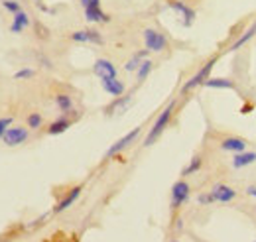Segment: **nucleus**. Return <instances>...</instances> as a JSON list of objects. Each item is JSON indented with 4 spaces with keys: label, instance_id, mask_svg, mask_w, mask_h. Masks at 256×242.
Listing matches in <instances>:
<instances>
[{
    "label": "nucleus",
    "instance_id": "nucleus-12",
    "mask_svg": "<svg viewBox=\"0 0 256 242\" xmlns=\"http://www.w3.org/2000/svg\"><path fill=\"white\" fill-rule=\"evenodd\" d=\"M81 191H83V187H81V185L73 187V189H71V191H69V193L65 195L64 199H62V201H60V203H58V205L54 207V212H64L65 209H69V207H71V205H73V203H75V201L79 199Z\"/></svg>",
    "mask_w": 256,
    "mask_h": 242
},
{
    "label": "nucleus",
    "instance_id": "nucleus-10",
    "mask_svg": "<svg viewBox=\"0 0 256 242\" xmlns=\"http://www.w3.org/2000/svg\"><path fill=\"white\" fill-rule=\"evenodd\" d=\"M93 71L100 79H114L116 77V67L112 65V61L108 60H96L95 65H93Z\"/></svg>",
    "mask_w": 256,
    "mask_h": 242
},
{
    "label": "nucleus",
    "instance_id": "nucleus-3",
    "mask_svg": "<svg viewBox=\"0 0 256 242\" xmlns=\"http://www.w3.org/2000/svg\"><path fill=\"white\" fill-rule=\"evenodd\" d=\"M190 195H192L190 183L184 182V180H182V182L174 183V187H172V193H170V205H172V209L176 211V209L184 207V205L188 203Z\"/></svg>",
    "mask_w": 256,
    "mask_h": 242
},
{
    "label": "nucleus",
    "instance_id": "nucleus-28",
    "mask_svg": "<svg viewBox=\"0 0 256 242\" xmlns=\"http://www.w3.org/2000/svg\"><path fill=\"white\" fill-rule=\"evenodd\" d=\"M12 126V116H6V118H0V140L4 138L6 130Z\"/></svg>",
    "mask_w": 256,
    "mask_h": 242
},
{
    "label": "nucleus",
    "instance_id": "nucleus-33",
    "mask_svg": "<svg viewBox=\"0 0 256 242\" xmlns=\"http://www.w3.org/2000/svg\"><path fill=\"white\" fill-rule=\"evenodd\" d=\"M254 242H256V240H254Z\"/></svg>",
    "mask_w": 256,
    "mask_h": 242
},
{
    "label": "nucleus",
    "instance_id": "nucleus-20",
    "mask_svg": "<svg viewBox=\"0 0 256 242\" xmlns=\"http://www.w3.org/2000/svg\"><path fill=\"white\" fill-rule=\"evenodd\" d=\"M148 52L150 50H142V52H138V54H134V58L132 60L126 61V65H124V69H126L128 73H132V71H136L138 67H140V63L148 58Z\"/></svg>",
    "mask_w": 256,
    "mask_h": 242
},
{
    "label": "nucleus",
    "instance_id": "nucleus-13",
    "mask_svg": "<svg viewBox=\"0 0 256 242\" xmlns=\"http://www.w3.org/2000/svg\"><path fill=\"white\" fill-rule=\"evenodd\" d=\"M100 85H102L104 92H108V94H112V96H122L124 91H126L124 83L118 81L116 77H114V79H100Z\"/></svg>",
    "mask_w": 256,
    "mask_h": 242
},
{
    "label": "nucleus",
    "instance_id": "nucleus-32",
    "mask_svg": "<svg viewBox=\"0 0 256 242\" xmlns=\"http://www.w3.org/2000/svg\"><path fill=\"white\" fill-rule=\"evenodd\" d=\"M172 242H180V240H172Z\"/></svg>",
    "mask_w": 256,
    "mask_h": 242
},
{
    "label": "nucleus",
    "instance_id": "nucleus-29",
    "mask_svg": "<svg viewBox=\"0 0 256 242\" xmlns=\"http://www.w3.org/2000/svg\"><path fill=\"white\" fill-rule=\"evenodd\" d=\"M197 203H199V205H209V203H213L211 193H201V195L197 197Z\"/></svg>",
    "mask_w": 256,
    "mask_h": 242
},
{
    "label": "nucleus",
    "instance_id": "nucleus-14",
    "mask_svg": "<svg viewBox=\"0 0 256 242\" xmlns=\"http://www.w3.org/2000/svg\"><path fill=\"white\" fill-rule=\"evenodd\" d=\"M246 140L242 138H236V136H230V138H224L221 142V148L224 152H230V154H238V152H244L246 150Z\"/></svg>",
    "mask_w": 256,
    "mask_h": 242
},
{
    "label": "nucleus",
    "instance_id": "nucleus-2",
    "mask_svg": "<svg viewBox=\"0 0 256 242\" xmlns=\"http://www.w3.org/2000/svg\"><path fill=\"white\" fill-rule=\"evenodd\" d=\"M215 61L217 60H209L195 75H193L192 79H188L184 85H182V94H188V92H192L193 89H197V87H201L207 79H209V73H211V69H213V65H215Z\"/></svg>",
    "mask_w": 256,
    "mask_h": 242
},
{
    "label": "nucleus",
    "instance_id": "nucleus-23",
    "mask_svg": "<svg viewBox=\"0 0 256 242\" xmlns=\"http://www.w3.org/2000/svg\"><path fill=\"white\" fill-rule=\"evenodd\" d=\"M201 166H203V160H201V156H195L190 160V164H188V168L182 172V176L184 178H188V176H193L195 172H199L201 170Z\"/></svg>",
    "mask_w": 256,
    "mask_h": 242
},
{
    "label": "nucleus",
    "instance_id": "nucleus-4",
    "mask_svg": "<svg viewBox=\"0 0 256 242\" xmlns=\"http://www.w3.org/2000/svg\"><path fill=\"white\" fill-rule=\"evenodd\" d=\"M140 132H142V128H140V126H136L134 130H130L128 134H124L120 140H116V142L106 150V158H112V156H116V154H120V152H124L126 148H130V144H134V142H136V138L140 136Z\"/></svg>",
    "mask_w": 256,
    "mask_h": 242
},
{
    "label": "nucleus",
    "instance_id": "nucleus-25",
    "mask_svg": "<svg viewBox=\"0 0 256 242\" xmlns=\"http://www.w3.org/2000/svg\"><path fill=\"white\" fill-rule=\"evenodd\" d=\"M42 124H44V118H42V114L40 112H32L30 116H28V128H42Z\"/></svg>",
    "mask_w": 256,
    "mask_h": 242
},
{
    "label": "nucleus",
    "instance_id": "nucleus-16",
    "mask_svg": "<svg viewBox=\"0 0 256 242\" xmlns=\"http://www.w3.org/2000/svg\"><path fill=\"white\" fill-rule=\"evenodd\" d=\"M203 87H209V89H234V81L224 79V77H215V79H207L203 83Z\"/></svg>",
    "mask_w": 256,
    "mask_h": 242
},
{
    "label": "nucleus",
    "instance_id": "nucleus-26",
    "mask_svg": "<svg viewBox=\"0 0 256 242\" xmlns=\"http://www.w3.org/2000/svg\"><path fill=\"white\" fill-rule=\"evenodd\" d=\"M2 6H4V10L12 12V14H18V12L22 10L20 2H16V0H2Z\"/></svg>",
    "mask_w": 256,
    "mask_h": 242
},
{
    "label": "nucleus",
    "instance_id": "nucleus-7",
    "mask_svg": "<svg viewBox=\"0 0 256 242\" xmlns=\"http://www.w3.org/2000/svg\"><path fill=\"white\" fill-rule=\"evenodd\" d=\"M209 193H211L213 203H230V201L236 197V191H234L232 187L224 185V183H217V185H213V189H211Z\"/></svg>",
    "mask_w": 256,
    "mask_h": 242
},
{
    "label": "nucleus",
    "instance_id": "nucleus-18",
    "mask_svg": "<svg viewBox=\"0 0 256 242\" xmlns=\"http://www.w3.org/2000/svg\"><path fill=\"white\" fill-rule=\"evenodd\" d=\"M254 36H256V22L252 24V26H250V28H248V30L244 32V34H242V36H240V38H238V40H236L232 46H230V52H236V50H240V48H242L244 44H248V42H250Z\"/></svg>",
    "mask_w": 256,
    "mask_h": 242
},
{
    "label": "nucleus",
    "instance_id": "nucleus-6",
    "mask_svg": "<svg viewBox=\"0 0 256 242\" xmlns=\"http://www.w3.org/2000/svg\"><path fill=\"white\" fill-rule=\"evenodd\" d=\"M144 44H146V50L150 52H164L168 48L166 36L158 30H144Z\"/></svg>",
    "mask_w": 256,
    "mask_h": 242
},
{
    "label": "nucleus",
    "instance_id": "nucleus-30",
    "mask_svg": "<svg viewBox=\"0 0 256 242\" xmlns=\"http://www.w3.org/2000/svg\"><path fill=\"white\" fill-rule=\"evenodd\" d=\"M81 6L87 8H100V0H81Z\"/></svg>",
    "mask_w": 256,
    "mask_h": 242
},
{
    "label": "nucleus",
    "instance_id": "nucleus-9",
    "mask_svg": "<svg viewBox=\"0 0 256 242\" xmlns=\"http://www.w3.org/2000/svg\"><path fill=\"white\" fill-rule=\"evenodd\" d=\"M168 4H170L172 10H176V12L184 18V26H192L193 20H195V10H193V8H190L188 4H184V2H180V0H170Z\"/></svg>",
    "mask_w": 256,
    "mask_h": 242
},
{
    "label": "nucleus",
    "instance_id": "nucleus-24",
    "mask_svg": "<svg viewBox=\"0 0 256 242\" xmlns=\"http://www.w3.org/2000/svg\"><path fill=\"white\" fill-rule=\"evenodd\" d=\"M152 65H154V63H152L150 60H144L142 63H140V67L136 69V77H138V81H144V79L152 73Z\"/></svg>",
    "mask_w": 256,
    "mask_h": 242
},
{
    "label": "nucleus",
    "instance_id": "nucleus-27",
    "mask_svg": "<svg viewBox=\"0 0 256 242\" xmlns=\"http://www.w3.org/2000/svg\"><path fill=\"white\" fill-rule=\"evenodd\" d=\"M34 75H36V71L30 69V67H26V69L16 71V73H14V79H32Z\"/></svg>",
    "mask_w": 256,
    "mask_h": 242
},
{
    "label": "nucleus",
    "instance_id": "nucleus-11",
    "mask_svg": "<svg viewBox=\"0 0 256 242\" xmlns=\"http://www.w3.org/2000/svg\"><path fill=\"white\" fill-rule=\"evenodd\" d=\"M256 162V152L244 150L238 152V154H232V168L234 170H242L246 166H252Z\"/></svg>",
    "mask_w": 256,
    "mask_h": 242
},
{
    "label": "nucleus",
    "instance_id": "nucleus-17",
    "mask_svg": "<svg viewBox=\"0 0 256 242\" xmlns=\"http://www.w3.org/2000/svg\"><path fill=\"white\" fill-rule=\"evenodd\" d=\"M130 98H132V94H122V96H116V100L106 108V112L108 114H112V112H124L128 106V102H130Z\"/></svg>",
    "mask_w": 256,
    "mask_h": 242
},
{
    "label": "nucleus",
    "instance_id": "nucleus-21",
    "mask_svg": "<svg viewBox=\"0 0 256 242\" xmlns=\"http://www.w3.org/2000/svg\"><path fill=\"white\" fill-rule=\"evenodd\" d=\"M56 104H58V108L62 112H69L73 108V98L69 94H65V92H60V94H56Z\"/></svg>",
    "mask_w": 256,
    "mask_h": 242
},
{
    "label": "nucleus",
    "instance_id": "nucleus-5",
    "mask_svg": "<svg viewBox=\"0 0 256 242\" xmlns=\"http://www.w3.org/2000/svg\"><path fill=\"white\" fill-rule=\"evenodd\" d=\"M28 136H30V132H28V128H22V126H10L8 130H6V134H4V144L6 146H10V148H14V146H20V144H24L26 140H28Z\"/></svg>",
    "mask_w": 256,
    "mask_h": 242
},
{
    "label": "nucleus",
    "instance_id": "nucleus-31",
    "mask_svg": "<svg viewBox=\"0 0 256 242\" xmlns=\"http://www.w3.org/2000/svg\"><path fill=\"white\" fill-rule=\"evenodd\" d=\"M246 195H250V197H254V199H256V187H254V185L246 187Z\"/></svg>",
    "mask_w": 256,
    "mask_h": 242
},
{
    "label": "nucleus",
    "instance_id": "nucleus-8",
    "mask_svg": "<svg viewBox=\"0 0 256 242\" xmlns=\"http://www.w3.org/2000/svg\"><path fill=\"white\" fill-rule=\"evenodd\" d=\"M69 38H71L73 42H79V44H96V46H100V44H102V36H100L96 30L73 32Z\"/></svg>",
    "mask_w": 256,
    "mask_h": 242
},
{
    "label": "nucleus",
    "instance_id": "nucleus-15",
    "mask_svg": "<svg viewBox=\"0 0 256 242\" xmlns=\"http://www.w3.org/2000/svg\"><path fill=\"white\" fill-rule=\"evenodd\" d=\"M28 26H30V16L24 10L14 14V20H12V26H10V30L14 32V34H22V30L28 28Z\"/></svg>",
    "mask_w": 256,
    "mask_h": 242
},
{
    "label": "nucleus",
    "instance_id": "nucleus-19",
    "mask_svg": "<svg viewBox=\"0 0 256 242\" xmlns=\"http://www.w3.org/2000/svg\"><path fill=\"white\" fill-rule=\"evenodd\" d=\"M85 20L87 22H108V14H104L100 8H87L85 10Z\"/></svg>",
    "mask_w": 256,
    "mask_h": 242
},
{
    "label": "nucleus",
    "instance_id": "nucleus-22",
    "mask_svg": "<svg viewBox=\"0 0 256 242\" xmlns=\"http://www.w3.org/2000/svg\"><path fill=\"white\" fill-rule=\"evenodd\" d=\"M69 126H71V120H67V118H60V120L52 122V124L48 126V134H52V136L62 134V132H65Z\"/></svg>",
    "mask_w": 256,
    "mask_h": 242
},
{
    "label": "nucleus",
    "instance_id": "nucleus-1",
    "mask_svg": "<svg viewBox=\"0 0 256 242\" xmlns=\"http://www.w3.org/2000/svg\"><path fill=\"white\" fill-rule=\"evenodd\" d=\"M174 108H176V100H172V102L160 112V116L156 118V122L152 124L150 132H148V136H146V140H144V146H152V144L160 138L162 132H164V130L168 128V124H170V118H172V114H174Z\"/></svg>",
    "mask_w": 256,
    "mask_h": 242
}]
</instances>
